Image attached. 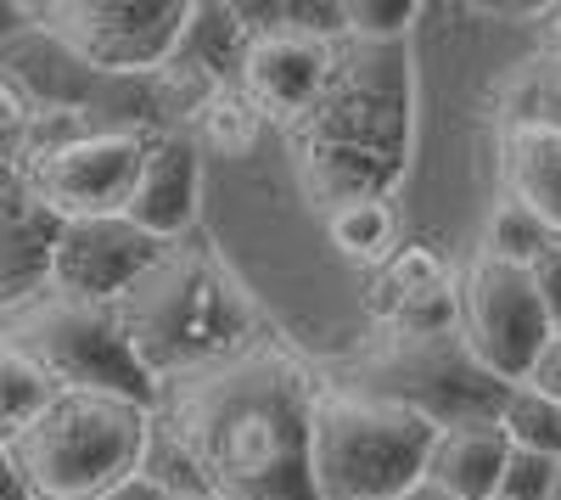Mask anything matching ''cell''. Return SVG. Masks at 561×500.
I'll return each mask as SVG.
<instances>
[{
    "mask_svg": "<svg viewBox=\"0 0 561 500\" xmlns=\"http://www.w3.org/2000/svg\"><path fill=\"white\" fill-rule=\"evenodd\" d=\"M325 242H332L348 264H359V276H365V270H377L399 248L393 197H354V203L325 208Z\"/></svg>",
    "mask_w": 561,
    "mask_h": 500,
    "instance_id": "obj_19",
    "label": "cell"
},
{
    "mask_svg": "<svg viewBox=\"0 0 561 500\" xmlns=\"http://www.w3.org/2000/svg\"><path fill=\"white\" fill-rule=\"evenodd\" d=\"M197 197H203V158L185 129H147V158L135 174V197L124 208L129 225H140L158 242H185L197 225Z\"/></svg>",
    "mask_w": 561,
    "mask_h": 500,
    "instance_id": "obj_13",
    "label": "cell"
},
{
    "mask_svg": "<svg viewBox=\"0 0 561 500\" xmlns=\"http://www.w3.org/2000/svg\"><path fill=\"white\" fill-rule=\"evenodd\" d=\"M23 23H28V7H12V0H0V39H12Z\"/></svg>",
    "mask_w": 561,
    "mask_h": 500,
    "instance_id": "obj_32",
    "label": "cell"
},
{
    "mask_svg": "<svg viewBox=\"0 0 561 500\" xmlns=\"http://www.w3.org/2000/svg\"><path fill=\"white\" fill-rule=\"evenodd\" d=\"M62 219L45 208L23 180L0 192V321L51 293V259H57Z\"/></svg>",
    "mask_w": 561,
    "mask_h": 500,
    "instance_id": "obj_14",
    "label": "cell"
},
{
    "mask_svg": "<svg viewBox=\"0 0 561 500\" xmlns=\"http://www.w3.org/2000/svg\"><path fill=\"white\" fill-rule=\"evenodd\" d=\"M421 7L415 0H343V34L365 45H404Z\"/></svg>",
    "mask_w": 561,
    "mask_h": 500,
    "instance_id": "obj_24",
    "label": "cell"
},
{
    "mask_svg": "<svg viewBox=\"0 0 561 500\" xmlns=\"http://www.w3.org/2000/svg\"><path fill=\"white\" fill-rule=\"evenodd\" d=\"M494 124L500 129H561V57L534 52L494 84Z\"/></svg>",
    "mask_w": 561,
    "mask_h": 500,
    "instance_id": "obj_18",
    "label": "cell"
},
{
    "mask_svg": "<svg viewBox=\"0 0 561 500\" xmlns=\"http://www.w3.org/2000/svg\"><path fill=\"white\" fill-rule=\"evenodd\" d=\"M0 338H12L62 394H113L158 405V383L140 372L113 304L45 293L28 309H18L12 321H0Z\"/></svg>",
    "mask_w": 561,
    "mask_h": 500,
    "instance_id": "obj_7",
    "label": "cell"
},
{
    "mask_svg": "<svg viewBox=\"0 0 561 500\" xmlns=\"http://www.w3.org/2000/svg\"><path fill=\"white\" fill-rule=\"evenodd\" d=\"M57 394L62 388L45 377L12 338H0V444H18L45 417V405Z\"/></svg>",
    "mask_w": 561,
    "mask_h": 500,
    "instance_id": "obj_20",
    "label": "cell"
},
{
    "mask_svg": "<svg viewBox=\"0 0 561 500\" xmlns=\"http://www.w3.org/2000/svg\"><path fill=\"white\" fill-rule=\"evenodd\" d=\"M113 309L140 372L158 388L192 372H208L264 338V315L248 282L208 242H192V237L169 242L158 264Z\"/></svg>",
    "mask_w": 561,
    "mask_h": 500,
    "instance_id": "obj_3",
    "label": "cell"
},
{
    "mask_svg": "<svg viewBox=\"0 0 561 500\" xmlns=\"http://www.w3.org/2000/svg\"><path fill=\"white\" fill-rule=\"evenodd\" d=\"M309 203L393 197L410 152V63L404 45L343 39L332 84L287 129Z\"/></svg>",
    "mask_w": 561,
    "mask_h": 500,
    "instance_id": "obj_2",
    "label": "cell"
},
{
    "mask_svg": "<svg viewBox=\"0 0 561 500\" xmlns=\"http://www.w3.org/2000/svg\"><path fill=\"white\" fill-rule=\"evenodd\" d=\"M523 383H528V388H539L545 399H556V405H561V327H556V332L539 343V354L528 360Z\"/></svg>",
    "mask_w": 561,
    "mask_h": 500,
    "instance_id": "obj_27",
    "label": "cell"
},
{
    "mask_svg": "<svg viewBox=\"0 0 561 500\" xmlns=\"http://www.w3.org/2000/svg\"><path fill=\"white\" fill-rule=\"evenodd\" d=\"M320 383L388 399L404 411L427 417L433 428H472V422H500V405L511 383H500L483 360L466 349L460 332H388L370 327V338L337 360L320 366Z\"/></svg>",
    "mask_w": 561,
    "mask_h": 500,
    "instance_id": "obj_4",
    "label": "cell"
},
{
    "mask_svg": "<svg viewBox=\"0 0 561 500\" xmlns=\"http://www.w3.org/2000/svg\"><path fill=\"white\" fill-rule=\"evenodd\" d=\"M147 158V129H90L79 141L23 163V186L68 219H113L135 197V174Z\"/></svg>",
    "mask_w": 561,
    "mask_h": 500,
    "instance_id": "obj_11",
    "label": "cell"
},
{
    "mask_svg": "<svg viewBox=\"0 0 561 500\" xmlns=\"http://www.w3.org/2000/svg\"><path fill=\"white\" fill-rule=\"evenodd\" d=\"M102 500H169V489L163 484H152L147 473H135V478H124V484H113Z\"/></svg>",
    "mask_w": 561,
    "mask_h": 500,
    "instance_id": "obj_29",
    "label": "cell"
},
{
    "mask_svg": "<svg viewBox=\"0 0 561 500\" xmlns=\"http://www.w3.org/2000/svg\"><path fill=\"white\" fill-rule=\"evenodd\" d=\"M28 118H34V107L18 96L7 79H0V192L23 180V163H28Z\"/></svg>",
    "mask_w": 561,
    "mask_h": 500,
    "instance_id": "obj_25",
    "label": "cell"
},
{
    "mask_svg": "<svg viewBox=\"0 0 561 500\" xmlns=\"http://www.w3.org/2000/svg\"><path fill=\"white\" fill-rule=\"evenodd\" d=\"M505 462L511 444L494 422H472V428H438L433 450H427V484H438L455 500H500L505 484Z\"/></svg>",
    "mask_w": 561,
    "mask_h": 500,
    "instance_id": "obj_16",
    "label": "cell"
},
{
    "mask_svg": "<svg viewBox=\"0 0 561 500\" xmlns=\"http://www.w3.org/2000/svg\"><path fill=\"white\" fill-rule=\"evenodd\" d=\"M438 428L388 399L320 383L309 417V473L320 500H399L427 473Z\"/></svg>",
    "mask_w": 561,
    "mask_h": 500,
    "instance_id": "obj_6",
    "label": "cell"
},
{
    "mask_svg": "<svg viewBox=\"0 0 561 500\" xmlns=\"http://www.w3.org/2000/svg\"><path fill=\"white\" fill-rule=\"evenodd\" d=\"M169 500H225V495H214L208 484H197V489H180V495H169Z\"/></svg>",
    "mask_w": 561,
    "mask_h": 500,
    "instance_id": "obj_34",
    "label": "cell"
},
{
    "mask_svg": "<svg viewBox=\"0 0 561 500\" xmlns=\"http://www.w3.org/2000/svg\"><path fill=\"white\" fill-rule=\"evenodd\" d=\"M169 242L147 237L124 214L113 219H68L51 259V293L90 298V304H118L147 270L158 264Z\"/></svg>",
    "mask_w": 561,
    "mask_h": 500,
    "instance_id": "obj_12",
    "label": "cell"
},
{
    "mask_svg": "<svg viewBox=\"0 0 561 500\" xmlns=\"http://www.w3.org/2000/svg\"><path fill=\"white\" fill-rule=\"evenodd\" d=\"M192 0H34L28 23L96 73H158L192 29Z\"/></svg>",
    "mask_w": 561,
    "mask_h": 500,
    "instance_id": "obj_8",
    "label": "cell"
},
{
    "mask_svg": "<svg viewBox=\"0 0 561 500\" xmlns=\"http://www.w3.org/2000/svg\"><path fill=\"white\" fill-rule=\"evenodd\" d=\"M399 500H455V495H444L438 484H427V478H421V484H410V489H404Z\"/></svg>",
    "mask_w": 561,
    "mask_h": 500,
    "instance_id": "obj_33",
    "label": "cell"
},
{
    "mask_svg": "<svg viewBox=\"0 0 561 500\" xmlns=\"http://www.w3.org/2000/svg\"><path fill=\"white\" fill-rule=\"evenodd\" d=\"M528 276H534V287H539V298H545V309H550V321L561 327V242H550V248L528 264Z\"/></svg>",
    "mask_w": 561,
    "mask_h": 500,
    "instance_id": "obj_28",
    "label": "cell"
},
{
    "mask_svg": "<svg viewBox=\"0 0 561 500\" xmlns=\"http://www.w3.org/2000/svg\"><path fill=\"white\" fill-rule=\"evenodd\" d=\"M550 500H561V467H556V484H550Z\"/></svg>",
    "mask_w": 561,
    "mask_h": 500,
    "instance_id": "obj_35",
    "label": "cell"
},
{
    "mask_svg": "<svg viewBox=\"0 0 561 500\" xmlns=\"http://www.w3.org/2000/svg\"><path fill=\"white\" fill-rule=\"evenodd\" d=\"M494 197L528 208L561 242V129H500L494 135Z\"/></svg>",
    "mask_w": 561,
    "mask_h": 500,
    "instance_id": "obj_15",
    "label": "cell"
},
{
    "mask_svg": "<svg viewBox=\"0 0 561 500\" xmlns=\"http://www.w3.org/2000/svg\"><path fill=\"white\" fill-rule=\"evenodd\" d=\"M539 52L545 57H561V7L545 12V29H539Z\"/></svg>",
    "mask_w": 561,
    "mask_h": 500,
    "instance_id": "obj_31",
    "label": "cell"
},
{
    "mask_svg": "<svg viewBox=\"0 0 561 500\" xmlns=\"http://www.w3.org/2000/svg\"><path fill=\"white\" fill-rule=\"evenodd\" d=\"M556 467H561V462H550V456H528V450H511L500 500H550Z\"/></svg>",
    "mask_w": 561,
    "mask_h": 500,
    "instance_id": "obj_26",
    "label": "cell"
},
{
    "mask_svg": "<svg viewBox=\"0 0 561 500\" xmlns=\"http://www.w3.org/2000/svg\"><path fill=\"white\" fill-rule=\"evenodd\" d=\"M0 500H28L23 473H18V462H12V444H0Z\"/></svg>",
    "mask_w": 561,
    "mask_h": 500,
    "instance_id": "obj_30",
    "label": "cell"
},
{
    "mask_svg": "<svg viewBox=\"0 0 561 500\" xmlns=\"http://www.w3.org/2000/svg\"><path fill=\"white\" fill-rule=\"evenodd\" d=\"M309 7H264V18L275 23H242L248 45H242V63H237V84L242 96L264 113V124H275L287 135L325 84L337 73L343 57V7L320 23H298Z\"/></svg>",
    "mask_w": 561,
    "mask_h": 500,
    "instance_id": "obj_9",
    "label": "cell"
},
{
    "mask_svg": "<svg viewBox=\"0 0 561 500\" xmlns=\"http://www.w3.org/2000/svg\"><path fill=\"white\" fill-rule=\"evenodd\" d=\"M550 242H556V237L545 231V225H539L528 208H517L511 197H494V203H489V214H483V253H494V259H505V264L528 270Z\"/></svg>",
    "mask_w": 561,
    "mask_h": 500,
    "instance_id": "obj_23",
    "label": "cell"
},
{
    "mask_svg": "<svg viewBox=\"0 0 561 500\" xmlns=\"http://www.w3.org/2000/svg\"><path fill=\"white\" fill-rule=\"evenodd\" d=\"M264 113L242 96V84L230 79V84H219L214 90V102L197 113V124H192V141H203V147H214V152H225V158H248L259 141H264Z\"/></svg>",
    "mask_w": 561,
    "mask_h": 500,
    "instance_id": "obj_21",
    "label": "cell"
},
{
    "mask_svg": "<svg viewBox=\"0 0 561 500\" xmlns=\"http://www.w3.org/2000/svg\"><path fill=\"white\" fill-rule=\"evenodd\" d=\"M158 405L113 394H57L45 417L12 444L28 500H102L140 473Z\"/></svg>",
    "mask_w": 561,
    "mask_h": 500,
    "instance_id": "obj_5",
    "label": "cell"
},
{
    "mask_svg": "<svg viewBox=\"0 0 561 500\" xmlns=\"http://www.w3.org/2000/svg\"><path fill=\"white\" fill-rule=\"evenodd\" d=\"M320 366L264 332L242 354L158 388V422L225 500H320L309 473V417Z\"/></svg>",
    "mask_w": 561,
    "mask_h": 500,
    "instance_id": "obj_1",
    "label": "cell"
},
{
    "mask_svg": "<svg viewBox=\"0 0 561 500\" xmlns=\"http://www.w3.org/2000/svg\"><path fill=\"white\" fill-rule=\"evenodd\" d=\"M444 282H455V264L433 242H399L377 270L359 276V309L370 327H393L421 293H433Z\"/></svg>",
    "mask_w": 561,
    "mask_h": 500,
    "instance_id": "obj_17",
    "label": "cell"
},
{
    "mask_svg": "<svg viewBox=\"0 0 561 500\" xmlns=\"http://www.w3.org/2000/svg\"><path fill=\"white\" fill-rule=\"evenodd\" d=\"M494 428L505 433L511 450H528V456L561 462V405L545 399L539 388L511 383V394H505V405H500V422H494Z\"/></svg>",
    "mask_w": 561,
    "mask_h": 500,
    "instance_id": "obj_22",
    "label": "cell"
},
{
    "mask_svg": "<svg viewBox=\"0 0 561 500\" xmlns=\"http://www.w3.org/2000/svg\"><path fill=\"white\" fill-rule=\"evenodd\" d=\"M556 332L550 309L528 270L494 253H472L460 264V338L500 383H523L528 360Z\"/></svg>",
    "mask_w": 561,
    "mask_h": 500,
    "instance_id": "obj_10",
    "label": "cell"
}]
</instances>
